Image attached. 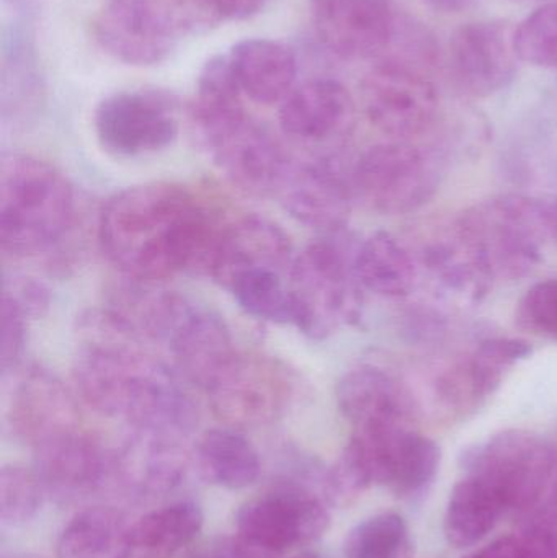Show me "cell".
<instances>
[{
	"instance_id": "45",
	"label": "cell",
	"mask_w": 557,
	"mask_h": 558,
	"mask_svg": "<svg viewBox=\"0 0 557 558\" xmlns=\"http://www.w3.org/2000/svg\"><path fill=\"white\" fill-rule=\"evenodd\" d=\"M432 9L444 13H460L474 5L476 0H424Z\"/></svg>"
},
{
	"instance_id": "3",
	"label": "cell",
	"mask_w": 557,
	"mask_h": 558,
	"mask_svg": "<svg viewBox=\"0 0 557 558\" xmlns=\"http://www.w3.org/2000/svg\"><path fill=\"white\" fill-rule=\"evenodd\" d=\"M75 221L71 183L52 163L28 154L0 159V247L12 258L55 248Z\"/></svg>"
},
{
	"instance_id": "34",
	"label": "cell",
	"mask_w": 557,
	"mask_h": 558,
	"mask_svg": "<svg viewBox=\"0 0 557 558\" xmlns=\"http://www.w3.org/2000/svg\"><path fill=\"white\" fill-rule=\"evenodd\" d=\"M409 541L408 524L401 514L379 513L356 524L343 541L346 558H392Z\"/></svg>"
},
{
	"instance_id": "39",
	"label": "cell",
	"mask_w": 557,
	"mask_h": 558,
	"mask_svg": "<svg viewBox=\"0 0 557 558\" xmlns=\"http://www.w3.org/2000/svg\"><path fill=\"white\" fill-rule=\"evenodd\" d=\"M516 318L522 330L557 341V279L532 286L520 299Z\"/></svg>"
},
{
	"instance_id": "31",
	"label": "cell",
	"mask_w": 557,
	"mask_h": 558,
	"mask_svg": "<svg viewBox=\"0 0 557 558\" xmlns=\"http://www.w3.org/2000/svg\"><path fill=\"white\" fill-rule=\"evenodd\" d=\"M424 264L438 289L457 301L480 302L494 282L457 228L425 251Z\"/></svg>"
},
{
	"instance_id": "42",
	"label": "cell",
	"mask_w": 557,
	"mask_h": 558,
	"mask_svg": "<svg viewBox=\"0 0 557 558\" xmlns=\"http://www.w3.org/2000/svg\"><path fill=\"white\" fill-rule=\"evenodd\" d=\"M274 554L265 553L252 546L247 541L234 537H218L199 546L190 558H271Z\"/></svg>"
},
{
	"instance_id": "1",
	"label": "cell",
	"mask_w": 557,
	"mask_h": 558,
	"mask_svg": "<svg viewBox=\"0 0 557 558\" xmlns=\"http://www.w3.org/2000/svg\"><path fill=\"white\" fill-rule=\"evenodd\" d=\"M225 226L185 186L146 183L108 199L98 242L124 278L156 284L177 274L209 277Z\"/></svg>"
},
{
	"instance_id": "41",
	"label": "cell",
	"mask_w": 557,
	"mask_h": 558,
	"mask_svg": "<svg viewBox=\"0 0 557 558\" xmlns=\"http://www.w3.org/2000/svg\"><path fill=\"white\" fill-rule=\"evenodd\" d=\"M2 299L12 302L26 318H41L49 311V289L36 278L13 275L3 279Z\"/></svg>"
},
{
	"instance_id": "44",
	"label": "cell",
	"mask_w": 557,
	"mask_h": 558,
	"mask_svg": "<svg viewBox=\"0 0 557 558\" xmlns=\"http://www.w3.org/2000/svg\"><path fill=\"white\" fill-rule=\"evenodd\" d=\"M542 208L549 239L557 244V196L542 198Z\"/></svg>"
},
{
	"instance_id": "9",
	"label": "cell",
	"mask_w": 557,
	"mask_h": 558,
	"mask_svg": "<svg viewBox=\"0 0 557 558\" xmlns=\"http://www.w3.org/2000/svg\"><path fill=\"white\" fill-rule=\"evenodd\" d=\"M296 390L293 371L262 353H241L206 390L216 415L231 428L267 425L290 407Z\"/></svg>"
},
{
	"instance_id": "8",
	"label": "cell",
	"mask_w": 557,
	"mask_h": 558,
	"mask_svg": "<svg viewBox=\"0 0 557 558\" xmlns=\"http://www.w3.org/2000/svg\"><path fill=\"white\" fill-rule=\"evenodd\" d=\"M353 195L379 215H408L431 202L438 190L434 160L408 141L378 144L350 170Z\"/></svg>"
},
{
	"instance_id": "37",
	"label": "cell",
	"mask_w": 557,
	"mask_h": 558,
	"mask_svg": "<svg viewBox=\"0 0 557 558\" xmlns=\"http://www.w3.org/2000/svg\"><path fill=\"white\" fill-rule=\"evenodd\" d=\"M46 490L35 471L9 465L0 474V518L7 526H22L41 510Z\"/></svg>"
},
{
	"instance_id": "30",
	"label": "cell",
	"mask_w": 557,
	"mask_h": 558,
	"mask_svg": "<svg viewBox=\"0 0 557 558\" xmlns=\"http://www.w3.org/2000/svg\"><path fill=\"white\" fill-rule=\"evenodd\" d=\"M507 508L486 482L467 475L455 485L445 513V537L455 549L476 546L493 533Z\"/></svg>"
},
{
	"instance_id": "18",
	"label": "cell",
	"mask_w": 557,
	"mask_h": 558,
	"mask_svg": "<svg viewBox=\"0 0 557 558\" xmlns=\"http://www.w3.org/2000/svg\"><path fill=\"white\" fill-rule=\"evenodd\" d=\"M319 41L346 59H372L391 48L399 22L395 0H310Z\"/></svg>"
},
{
	"instance_id": "2",
	"label": "cell",
	"mask_w": 557,
	"mask_h": 558,
	"mask_svg": "<svg viewBox=\"0 0 557 558\" xmlns=\"http://www.w3.org/2000/svg\"><path fill=\"white\" fill-rule=\"evenodd\" d=\"M85 331L74 383L88 407L144 435L180 441L193 432L196 410L177 371L141 348L105 311L87 318Z\"/></svg>"
},
{
	"instance_id": "7",
	"label": "cell",
	"mask_w": 557,
	"mask_h": 558,
	"mask_svg": "<svg viewBox=\"0 0 557 558\" xmlns=\"http://www.w3.org/2000/svg\"><path fill=\"white\" fill-rule=\"evenodd\" d=\"M192 124L199 143L234 185L252 195H277L291 159L270 131L244 110L195 118Z\"/></svg>"
},
{
	"instance_id": "49",
	"label": "cell",
	"mask_w": 557,
	"mask_h": 558,
	"mask_svg": "<svg viewBox=\"0 0 557 558\" xmlns=\"http://www.w3.org/2000/svg\"><path fill=\"white\" fill-rule=\"evenodd\" d=\"M13 558H33V557H13Z\"/></svg>"
},
{
	"instance_id": "13",
	"label": "cell",
	"mask_w": 557,
	"mask_h": 558,
	"mask_svg": "<svg viewBox=\"0 0 557 558\" xmlns=\"http://www.w3.org/2000/svg\"><path fill=\"white\" fill-rule=\"evenodd\" d=\"M94 35L107 54L134 68L166 61L182 38L167 0H108L95 16Z\"/></svg>"
},
{
	"instance_id": "10",
	"label": "cell",
	"mask_w": 557,
	"mask_h": 558,
	"mask_svg": "<svg viewBox=\"0 0 557 558\" xmlns=\"http://www.w3.org/2000/svg\"><path fill=\"white\" fill-rule=\"evenodd\" d=\"M98 143L117 157L160 153L179 136V100L160 88L117 92L94 114Z\"/></svg>"
},
{
	"instance_id": "36",
	"label": "cell",
	"mask_w": 557,
	"mask_h": 558,
	"mask_svg": "<svg viewBox=\"0 0 557 558\" xmlns=\"http://www.w3.org/2000/svg\"><path fill=\"white\" fill-rule=\"evenodd\" d=\"M520 61L557 71V3H546L526 16L513 32Z\"/></svg>"
},
{
	"instance_id": "48",
	"label": "cell",
	"mask_w": 557,
	"mask_h": 558,
	"mask_svg": "<svg viewBox=\"0 0 557 558\" xmlns=\"http://www.w3.org/2000/svg\"><path fill=\"white\" fill-rule=\"evenodd\" d=\"M412 554H414V550H412V544H408V546H405L398 556L392 558H412Z\"/></svg>"
},
{
	"instance_id": "14",
	"label": "cell",
	"mask_w": 557,
	"mask_h": 558,
	"mask_svg": "<svg viewBox=\"0 0 557 558\" xmlns=\"http://www.w3.org/2000/svg\"><path fill=\"white\" fill-rule=\"evenodd\" d=\"M275 196L294 219L323 235L346 231L355 199L339 154L291 160Z\"/></svg>"
},
{
	"instance_id": "47",
	"label": "cell",
	"mask_w": 557,
	"mask_h": 558,
	"mask_svg": "<svg viewBox=\"0 0 557 558\" xmlns=\"http://www.w3.org/2000/svg\"><path fill=\"white\" fill-rule=\"evenodd\" d=\"M294 558H330L327 556H324V554L316 553V550H307V553L300 554V556H296Z\"/></svg>"
},
{
	"instance_id": "35",
	"label": "cell",
	"mask_w": 557,
	"mask_h": 558,
	"mask_svg": "<svg viewBox=\"0 0 557 558\" xmlns=\"http://www.w3.org/2000/svg\"><path fill=\"white\" fill-rule=\"evenodd\" d=\"M242 94L244 92L239 85L229 54L215 56L206 61L199 72L196 97L190 108V114L209 117L242 110Z\"/></svg>"
},
{
	"instance_id": "23",
	"label": "cell",
	"mask_w": 557,
	"mask_h": 558,
	"mask_svg": "<svg viewBox=\"0 0 557 558\" xmlns=\"http://www.w3.org/2000/svg\"><path fill=\"white\" fill-rule=\"evenodd\" d=\"M529 341L491 338L483 341L464 363L441 374L437 392L448 410L467 413L477 409L502 386L507 374L532 354Z\"/></svg>"
},
{
	"instance_id": "20",
	"label": "cell",
	"mask_w": 557,
	"mask_h": 558,
	"mask_svg": "<svg viewBox=\"0 0 557 558\" xmlns=\"http://www.w3.org/2000/svg\"><path fill=\"white\" fill-rule=\"evenodd\" d=\"M513 35L496 22L468 23L450 41V72L455 84L471 97H491L516 77Z\"/></svg>"
},
{
	"instance_id": "12",
	"label": "cell",
	"mask_w": 557,
	"mask_h": 558,
	"mask_svg": "<svg viewBox=\"0 0 557 558\" xmlns=\"http://www.w3.org/2000/svg\"><path fill=\"white\" fill-rule=\"evenodd\" d=\"M362 100L373 126L396 141L424 134L440 108L435 85L417 69L392 59H385L365 75Z\"/></svg>"
},
{
	"instance_id": "4",
	"label": "cell",
	"mask_w": 557,
	"mask_h": 558,
	"mask_svg": "<svg viewBox=\"0 0 557 558\" xmlns=\"http://www.w3.org/2000/svg\"><path fill=\"white\" fill-rule=\"evenodd\" d=\"M360 242L346 231L323 235L294 257L290 271L294 327L326 340L347 325L359 324L363 314V288L355 275Z\"/></svg>"
},
{
	"instance_id": "21",
	"label": "cell",
	"mask_w": 557,
	"mask_h": 558,
	"mask_svg": "<svg viewBox=\"0 0 557 558\" xmlns=\"http://www.w3.org/2000/svg\"><path fill=\"white\" fill-rule=\"evenodd\" d=\"M293 244L278 222L261 215H245L226 222L209 278L231 289L235 279L251 271H290Z\"/></svg>"
},
{
	"instance_id": "15",
	"label": "cell",
	"mask_w": 557,
	"mask_h": 558,
	"mask_svg": "<svg viewBox=\"0 0 557 558\" xmlns=\"http://www.w3.org/2000/svg\"><path fill=\"white\" fill-rule=\"evenodd\" d=\"M352 438L362 446L375 484L385 485L398 497H419L434 484L440 469V448L411 425L355 429Z\"/></svg>"
},
{
	"instance_id": "32",
	"label": "cell",
	"mask_w": 557,
	"mask_h": 558,
	"mask_svg": "<svg viewBox=\"0 0 557 558\" xmlns=\"http://www.w3.org/2000/svg\"><path fill=\"white\" fill-rule=\"evenodd\" d=\"M205 524L202 507L183 500L150 511L133 526L134 554L144 558H172L192 544Z\"/></svg>"
},
{
	"instance_id": "19",
	"label": "cell",
	"mask_w": 557,
	"mask_h": 558,
	"mask_svg": "<svg viewBox=\"0 0 557 558\" xmlns=\"http://www.w3.org/2000/svg\"><path fill=\"white\" fill-rule=\"evenodd\" d=\"M164 343L172 354L177 373L205 392L239 354L228 324L186 298Z\"/></svg>"
},
{
	"instance_id": "22",
	"label": "cell",
	"mask_w": 557,
	"mask_h": 558,
	"mask_svg": "<svg viewBox=\"0 0 557 558\" xmlns=\"http://www.w3.org/2000/svg\"><path fill=\"white\" fill-rule=\"evenodd\" d=\"M5 418L16 438L35 446L41 439L77 428V409L64 384L39 366L16 374Z\"/></svg>"
},
{
	"instance_id": "29",
	"label": "cell",
	"mask_w": 557,
	"mask_h": 558,
	"mask_svg": "<svg viewBox=\"0 0 557 558\" xmlns=\"http://www.w3.org/2000/svg\"><path fill=\"white\" fill-rule=\"evenodd\" d=\"M195 461L203 478L228 490L251 487L262 471L257 449L235 428L206 432L196 445Z\"/></svg>"
},
{
	"instance_id": "16",
	"label": "cell",
	"mask_w": 557,
	"mask_h": 558,
	"mask_svg": "<svg viewBox=\"0 0 557 558\" xmlns=\"http://www.w3.org/2000/svg\"><path fill=\"white\" fill-rule=\"evenodd\" d=\"M280 126L288 140L310 149V156L339 154L355 126V104L339 82H306L281 104Z\"/></svg>"
},
{
	"instance_id": "17",
	"label": "cell",
	"mask_w": 557,
	"mask_h": 558,
	"mask_svg": "<svg viewBox=\"0 0 557 558\" xmlns=\"http://www.w3.org/2000/svg\"><path fill=\"white\" fill-rule=\"evenodd\" d=\"M33 449V471L46 495L61 504L84 500L114 481V454L78 428L48 436Z\"/></svg>"
},
{
	"instance_id": "25",
	"label": "cell",
	"mask_w": 557,
	"mask_h": 558,
	"mask_svg": "<svg viewBox=\"0 0 557 558\" xmlns=\"http://www.w3.org/2000/svg\"><path fill=\"white\" fill-rule=\"evenodd\" d=\"M179 442L136 433L126 448L114 454V478L140 497L169 494L186 474L185 452Z\"/></svg>"
},
{
	"instance_id": "38",
	"label": "cell",
	"mask_w": 557,
	"mask_h": 558,
	"mask_svg": "<svg viewBox=\"0 0 557 558\" xmlns=\"http://www.w3.org/2000/svg\"><path fill=\"white\" fill-rule=\"evenodd\" d=\"M555 517H543L523 533L500 537L467 558H557Z\"/></svg>"
},
{
	"instance_id": "26",
	"label": "cell",
	"mask_w": 557,
	"mask_h": 558,
	"mask_svg": "<svg viewBox=\"0 0 557 558\" xmlns=\"http://www.w3.org/2000/svg\"><path fill=\"white\" fill-rule=\"evenodd\" d=\"M229 58L242 92L257 104H283L293 92L296 56L284 43L267 38L242 39L232 46Z\"/></svg>"
},
{
	"instance_id": "11",
	"label": "cell",
	"mask_w": 557,
	"mask_h": 558,
	"mask_svg": "<svg viewBox=\"0 0 557 558\" xmlns=\"http://www.w3.org/2000/svg\"><path fill=\"white\" fill-rule=\"evenodd\" d=\"M329 523L324 498L284 477L274 490L245 501L235 517L239 536L270 554L320 539Z\"/></svg>"
},
{
	"instance_id": "24",
	"label": "cell",
	"mask_w": 557,
	"mask_h": 558,
	"mask_svg": "<svg viewBox=\"0 0 557 558\" xmlns=\"http://www.w3.org/2000/svg\"><path fill=\"white\" fill-rule=\"evenodd\" d=\"M337 403L355 429L414 422L417 407L408 387L382 367L359 366L337 386Z\"/></svg>"
},
{
	"instance_id": "46",
	"label": "cell",
	"mask_w": 557,
	"mask_h": 558,
	"mask_svg": "<svg viewBox=\"0 0 557 558\" xmlns=\"http://www.w3.org/2000/svg\"><path fill=\"white\" fill-rule=\"evenodd\" d=\"M549 490H552V500H549V505H552V513L557 517V472L555 477H553L552 485H549Z\"/></svg>"
},
{
	"instance_id": "43",
	"label": "cell",
	"mask_w": 557,
	"mask_h": 558,
	"mask_svg": "<svg viewBox=\"0 0 557 558\" xmlns=\"http://www.w3.org/2000/svg\"><path fill=\"white\" fill-rule=\"evenodd\" d=\"M221 20H249L261 13L268 0H208Z\"/></svg>"
},
{
	"instance_id": "6",
	"label": "cell",
	"mask_w": 557,
	"mask_h": 558,
	"mask_svg": "<svg viewBox=\"0 0 557 558\" xmlns=\"http://www.w3.org/2000/svg\"><path fill=\"white\" fill-rule=\"evenodd\" d=\"M461 468L494 488L507 510L535 508L556 474L552 445L535 433L507 429L461 454Z\"/></svg>"
},
{
	"instance_id": "40",
	"label": "cell",
	"mask_w": 557,
	"mask_h": 558,
	"mask_svg": "<svg viewBox=\"0 0 557 558\" xmlns=\"http://www.w3.org/2000/svg\"><path fill=\"white\" fill-rule=\"evenodd\" d=\"M26 322L28 318L12 304L2 299L0 312V369L7 377L19 367L26 344Z\"/></svg>"
},
{
	"instance_id": "5",
	"label": "cell",
	"mask_w": 557,
	"mask_h": 558,
	"mask_svg": "<svg viewBox=\"0 0 557 558\" xmlns=\"http://www.w3.org/2000/svg\"><path fill=\"white\" fill-rule=\"evenodd\" d=\"M493 281H513L532 274L552 242L542 198L506 195L464 213L457 226Z\"/></svg>"
},
{
	"instance_id": "33",
	"label": "cell",
	"mask_w": 557,
	"mask_h": 558,
	"mask_svg": "<svg viewBox=\"0 0 557 558\" xmlns=\"http://www.w3.org/2000/svg\"><path fill=\"white\" fill-rule=\"evenodd\" d=\"M229 291L251 317L271 324H294L293 295L281 274L251 271L235 279Z\"/></svg>"
},
{
	"instance_id": "27",
	"label": "cell",
	"mask_w": 557,
	"mask_h": 558,
	"mask_svg": "<svg viewBox=\"0 0 557 558\" xmlns=\"http://www.w3.org/2000/svg\"><path fill=\"white\" fill-rule=\"evenodd\" d=\"M134 533L113 508L95 507L75 514L58 539L59 558H133Z\"/></svg>"
},
{
	"instance_id": "28",
	"label": "cell",
	"mask_w": 557,
	"mask_h": 558,
	"mask_svg": "<svg viewBox=\"0 0 557 558\" xmlns=\"http://www.w3.org/2000/svg\"><path fill=\"white\" fill-rule=\"evenodd\" d=\"M355 275L366 291L382 298L401 299L417 284L419 270L411 252L389 232H375L360 242Z\"/></svg>"
}]
</instances>
